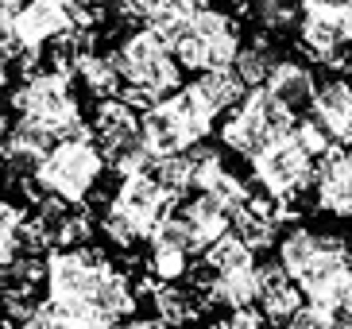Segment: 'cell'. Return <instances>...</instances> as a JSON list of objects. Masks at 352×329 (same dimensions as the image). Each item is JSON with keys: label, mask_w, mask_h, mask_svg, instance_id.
I'll return each mask as SVG.
<instances>
[{"label": "cell", "mask_w": 352, "mask_h": 329, "mask_svg": "<svg viewBox=\"0 0 352 329\" xmlns=\"http://www.w3.org/2000/svg\"><path fill=\"white\" fill-rule=\"evenodd\" d=\"M275 62H279V54H275V47H271L267 35H256L252 43H244L236 54V62H232V70L240 74V82L248 85V89H259V85H267L271 70H275Z\"/></svg>", "instance_id": "7402d4cb"}, {"label": "cell", "mask_w": 352, "mask_h": 329, "mask_svg": "<svg viewBox=\"0 0 352 329\" xmlns=\"http://www.w3.org/2000/svg\"><path fill=\"white\" fill-rule=\"evenodd\" d=\"M190 256L186 248H175V244H151V256H147V271L159 279V283H178L186 279L190 271Z\"/></svg>", "instance_id": "83f0119b"}, {"label": "cell", "mask_w": 352, "mask_h": 329, "mask_svg": "<svg viewBox=\"0 0 352 329\" xmlns=\"http://www.w3.org/2000/svg\"><path fill=\"white\" fill-rule=\"evenodd\" d=\"M8 82H12V59L0 54V89H8Z\"/></svg>", "instance_id": "ab89813d"}, {"label": "cell", "mask_w": 352, "mask_h": 329, "mask_svg": "<svg viewBox=\"0 0 352 329\" xmlns=\"http://www.w3.org/2000/svg\"><path fill=\"white\" fill-rule=\"evenodd\" d=\"M70 82H74L70 74L39 70L35 78H23V85L12 93V109L47 120L51 128H58L63 140H89L94 136V124L85 120Z\"/></svg>", "instance_id": "7a4b0ae2"}, {"label": "cell", "mask_w": 352, "mask_h": 329, "mask_svg": "<svg viewBox=\"0 0 352 329\" xmlns=\"http://www.w3.org/2000/svg\"><path fill=\"white\" fill-rule=\"evenodd\" d=\"M259 283H263V295H259V310L267 314L271 326H287L302 306H306V295H302L298 279L290 275L287 268L275 259H263L259 264Z\"/></svg>", "instance_id": "9c48e42d"}, {"label": "cell", "mask_w": 352, "mask_h": 329, "mask_svg": "<svg viewBox=\"0 0 352 329\" xmlns=\"http://www.w3.org/2000/svg\"><path fill=\"white\" fill-rule=\"evenodd\" d=\"M97 225H101V233H104L109 240H113L116 248H135L140 240H147L144 233L135 229L132 217H128L120 206H113V198H109V202H104V209L97 213Z\"/></svg>", "instance_id": "f1b7e54d"}, {"label": "cell", "mask_w": 352, "mask_h": 329, "mask_svg": "<svg viewBox=\"0 0 352 329\" xmlns=\"http://www.w3.org/2000/svg\"><path fill=\"white\" fill-rule=\"evenodd\" d=\"M104 171H109V163H104V155H101L94 136L89 140H58L51 151L43 155L35 182L43 190L63 194V198H70V202L82 206L85 198L94 194V186H101Z\"/></svg>", "instance_id": "3957f363"}, {"label": "cell", "mask_w": 352, "mask_h": 329, "mask_svg": "<svg viewBox=\"0 0 352 329\" xmlns=\"http://www.w3.org/2000/svg\"><path fill=\"white\" fill-rule=\"evenodd\" d=\"M267 89L279 93L283 101L294 105V109H310L314 93H318V78H314V70L306 66V62L279 59L275 62V70H271V78H267Z\"/></svg>", "instance_id": "2e32d148"}, {"label": "cell", "mask_w": 352, "mask_h": 329, "mask_svg": "<svg viewBox=\"0 0 352 329\" xmlns=\"http://www.w3.org/2000/svg\"><path fill=\"white\" fill-rule=\"evenodd\" d=\"M318 206L352 217V147H333L318 159Z\"/></svg>", "instance_id": "8fae6325"}, {"label": "cell", "mask_w": 352, "mask_h": 329, "mask_svg": "<svg viewBox=\"0 0 352 329\" xmlns=\"http://www.w3.org/2000/svg\"><path fill=\"white\" fill-rule=\"evenodd\" d=\"M113 206L124 209V213L135 221V229L151 240V233H155L166 217L175 213L178 194H170V190H166L151 171H140V175H124L120 182H116Z\"/></svg>", "instance_id": "5b68a950"}, {"label": "cell", "mask_w": 352, "mask_h": 329, "mask_svg": "<svg viewBox=\"0 0 352 329\" xmlns=\"http://www.w3.org/2000/svg\"><path fill=\"white\" fill-rule=\"evenodd\" d=\"M344 0H302V8H341Z\"/></svg>", "instance_id": "60d3db41"}, {"label": "cell", "mask_w": 352, "mask_h": 329, "mask_svg": "<svg viewBox=\"0 0 352 329\" xmlns=\"http://www.w3.org/2000/svg\"><path fill=\"white\" fill-rule=\"evenodd\" d=\"M113 275L101 248H51L47 252V299H94Z\"/></svg>", "instance_id": "277c9868"}, {"label": "cell", "mask_w": 352, "mask_h": 329, "mask_svg": "<svg viewBox=\"0 0 352 329\" xmlns=\"http://www.w3.org/2000/svg\"><path fill=\"white\" fill-rule=\"evenodd\" d=\"M109 54H113L124 85H144V89L155 93L159 101H166L175 89H182V62L175 59L170 43L155 28H147V23L128 31L124 39L116 43V51Z\"/></svg>", "instance_id": "6da1fadb"}, {"label": "cell", "mask_w": 352, "mask_h": 329, "mask_svg": "<svg viewBox=\"0 0 352 329\" xmlns=\"http://www.w3.org/2000/svg\"><path fill=\"white\" fill-rule=\"evenodd\" d=\"M94 302L109 314L113 321H124L135 314V287L128 283V275H120V271H113V275L101 283V290L94 295Z\"/></svg>", "instance_id": "4316f807"}, {"label": "cell", "mask_w": 352, "mask_h": 329, "mask_svg": "<svg viewBox=\"0 0 352 329\" xmlns=\"http://www.w3.org/2000/svg\"><path fill=\"white\" fill-rule=\"evenodd\" d=\"M166 0H116V20L128 23H151Z\"/></svg>", "instance_id": "1f68e13d"}, {"label": "cell", "mask_w": 352, "mask_h": 329, "mask_svg": "<svg viewBox=\"0 0 352 329\" xmlns=\"http://www.w3.org/2000/svg\"><path fill=\"white\" fill-rule=\"evenodd\" d=\"M283 329H337V321H333V314H325V310H318V306L306 302Z\"/></svg>", "instance_id": "836d02e7"}, {"label": "cell", "mask_w": 352, "mask_h": 329, "mask_svg": "<svg viewBox=\"0 0 352 329\" xmlns=\"http://www.w3.org/2000/svg\"><path fill=\"white\" fill-rule=\"evenodd\" d=\"M298 47H302L306 59L329 66V62L349 47V43H344V31H341V20H337V8H302Z\"/></svg>", "instance_id": "7c38bea8"}, {"label": "cell", "mask_w": 352, "mask_h": 329, "mask_svg": "<svg viewBox=\"0 0 352 329\" xmlns=\"http://www.w3.org/2000/svg\"><path fill=\"white\" fill-rule=\"evenodd\" d=\"M175 217L190 229V237H194V256H201L221 233L232 229V213L225 209V202L213 198V194H206V190H197V198H190V202L186 198H178Z\"/></svg>", "instance_id": "30bf717a"}, {"label": "cell", "mask_w": 352, "mask_h": 329, "mask_svg": "<svg viewBox=\"0 0 352 329\" xmlns=\"http://www.w3.org/2000/svg\"><path fill=\"white\" fill-rule=\"evenodd\" d=\"M306 113L333 136L337 147H352V78L349 74L318 78V93H314V105Z\"/></svg>", "instance_id": "52a82bcc"}, {"label": "cell", "mask_w": 352, "mask_h": 329, "mask_svg": "<svg viewBox=\"0 0 352 329\" xmlns=\"http://www.w3.org/2000/svg\"><path fill=\"white\" fill-rule=\"evenodd\" d=\"M194 89L213 105V113H228V109H236L244 101V93L248 85L240 82V74L232 66H221V70H201L194 78Z\"/></svg>", "instance_id": "ffe728a7"}, {"label": "cell", "mask_w": 352, "mask_h": 329, "mask_svg": "<svg viewBox=\"0 0 352 329\" xmlns=\"http://www.w3.org/2000/svg\"><path fill=\"white\" fill-rule=\"evenodd\" d=\"M279 140L275 136V128H271V120L263 116V109H259V93L248 89L244 93V101L228 113V120L221 124V144L228 147V151L244 155V159H256L263 147H271Z\"/></svg>", "instance_id": "8992f818"}, {"label": "cell", "mask_w": 352, "mask_h": 329, "mask_svg": "<svg viewBox=\"0 0 352 329\" xmlns=\"http://www.w3.org/2000/svg\"><path fill=\"white\" fill-rule=\"evenodd\" d=\"M94 140H97V147H101V151H113V147H124V144L144 140V136H140V109H132L124 97L97 101Z\"/></svg>", "instance_id": "5bb4252c"}, {"label": "cell", "mask_w": 352, "mask_h": 329, "mask_svg": "<svg viewBox=\"0 0 352 329\" xmlns=\"http://www.w3.org/2000/svg\"><path fill=\"white\" fill-rule=\"evenodd\" d=\"M201 259H206V264L217 271V275H228V271L256 264V248H252L248 240L240 237L236 229H228V233H221V237L213 240L206 252H201Z\"/></svg>", "instance_id": "cb8c5ba5"}, {"label": "cell", "mask_w": 352, "mask_h": 329, "mask_svg": "<svg viewBox=\"0 0 352 329\" xmlns=\"http://www.w3.org/2000/svg\"><path fill=\"white\" fill-rule=\"evenodd\" d=\"M23 8H28V0H0V31L16 28V20L23 16Z\"/></svg>", "instance_id": "8d00e7d4"}, {"label": "cell", "mask_w": 352, "mask_h": 329, "mask_svg": "<svg viewBox=\"0 0 352 329\" xmlns=\"http://www.w3.org/2000/svg\"><path fill=\"white\" fill-rule=\"evenodd\" d=\"M70 4H74V16H78V28H94L109 0H70Z\"/></svg>", "instance_id": "d590c367"}, {"label": "cell", "mask_w": 352, "mask_h": 329, "mask_svg": "<svg viewBox=\"0 0 352 329\" xmlns=\"http://www.w3.org/2000/svg\"><path fill=\"white\" fill-rule=\"evenodd\" d=\"M23 225V209L8 198H0V264L16 259V233Z\"/></svg>", "instance_id": "4dcf8cb0"}, {"label": "cell", "mask_w": 352, "mask_h": 329, "mask_svg": "<svg viewBox=\"0 0 352 329\" xmlns=\"http://www.w3.org/2000/svg\"><path fill=\"white\" fill-rule=\"evenodd\" d=\"M321 252V233H310V229H302V225H294V229H287L279 237V244H275V256H279V264L290 271V275L298 279L302 271L310 268V259Z\"/></svg>", "instance_id": "603a6c76"}, {"label": "cell", "mask_w": 352, "mask_h": 329, "mask_svg": "<svg viewBox=\"0 0 352 329\" xmlns=\"http://www.w3.org/2000/svg\"><path fill=\"white\" fill-rule=\"evenodd\" d=\"M70 28H78L70 0H28V8L16 20L12 35L23 43V51H43L54 35H63Z\"/></svg>", "instance_id": "ba28073f"}, {"label": "cell", "mask_w": 352, "mask_h": 329, "mask_svg": "<svg viewBox=\"0 0 352 329\" xmlns=\"http://www.w3.org/2000/svg\"><path fill=\"white\" fill-rule=\"evenodd\" d=\"M337 20H341V31H344V43L352 47V0H344L337 8Z\"/></svg>", "instance_id": "74e56055"}, {"label": "cell", "mask_w": 352, "mask_h": 329, "mask_svg": "<svg viewBox=\"0 0 352 329\" xmlns=\"http://www.w3.org/2000/svg\"><path fill=\"white\" fill-rule=\"evenodd\" d=\"M271 321H267V314L259 306H240V310H232L228 318H221V321H213L209 329H267Z\"/></svg>", "instance_id": "d6a6232c"}, {"label": "cell", "mask_w": 352, "mask_h": 329, "mask_svg": "<svg viewBox=\"0 0 352 329\" xmlns=\"http://www.w3.org/2000/svg\"><path fill=\"white\" fill-rule=\"evenodd\" d=\"M63 136H58V128H51L47 120H39V116H28L20 113V120H12V132H8V144H4V151H32V155H47L54 144H58Z\"/></svg>", "instance_id": "d4e9b609"}, {"label": "cell", "mask_w": 352, "mask_h": 329, "mask_svg": "<svg viewBox=\"0 0 352 329\" xmlns=\"http://www.w3.org/2000/svg\"><path fill=\"white\" fill-rule=\"evenodd\" d=\"M89 237H94V213H89V209H78V206H74V213L51 233L54 248H82V244H89Z\"/></svg>", "instance_id": "f546056e"}, {"label": "cell", "mask_w": 352, "mask_h": 329, "mask_svg": "<svg viewBox=\"0 0 352 329\" xmlns=\"http://www.w3.org/2000/svg\"><path fill=\"white\" fill-rule=\"evenodd\" d=\"M78 82H85V89L94 93L97 101L120 97V89H124V78L116 70L113 54H97V51L82 54V62H78Z\"/></svg>", "instance_id": "44dd1931"}, {"label": "cell", "mask_w": 352, "mask_h": 329, "mask_svg": "<svg viewBox=\"0 0 352 329\" xmlns=\"http://www.w3.org/2000/svg\"><path fill=\"white\" fill-rule=\"evenodd\" d=\"M140 136L151 147V155H175V151H186L190 147L186 128H182V120L175 116V109L166 101H159L155 109L140 113Z\"/></svg>", "instance_id": "9a60e30c"}, {"label": "cell", "mask_w": 352, "mask_h": 329, "mask_svg": "<svg viewBox=\"0 0 352 329\" xmlns=\"http://www.w3.org/2000/svg\"><path fill=\"white\" fill-rule=\"evenodd\" d=\"M151 306H155V314L166 326L178 329V326H190L206 310V302H201V295L194 287H182V279H178V283H159L155 295H151Z\"/></svg>", "instance_id": "d6986e66"}, {"label": "cell", "mask_w": 352, "mask_h": 329, "mask_svg": "<svg viewBox=\"0 0 352 329\" xmlns=\"http://www.w3.org/2000/svg\"><path fill=\"white\" fill-rule=\"evenodd\" d=\"M259 295H263V283H259V264H248V268H236L228 275H217L213 290H209V306H259Z\"/></svg>", "instance_id": "e0dca14e"}, {"label": "cell", "mask_w": 352, "mask_h": 329, "mask_svg": "<svg viewBox=\"0 0 352 329\" xmlns=\"http://www.w3.org/2000/svg\"><path fill=\"white\" fill-rule=\"evenodd\" d=\"M12 329H66V326L58 321V314L51 310V302L43 299V302H39V310H35L32 318H23L20 326H12Z\"/></svg>", "instance_id": "e575fe53"}, {"label": "cell", "mask_w": 352, "mask_h": 329, "mask_svg": "<svg viewBox=\"0 0 352 329\" xmlns=\"http://www.w3.org/2000/svg\"><path fill=\"white\" fill-rule=\"evenodd\" d=\"M194 159H190V151H175V155H155L151 159V175L159 178V182L170 190V194H186V190H194Z\"/></svg>", "instance_id": "484cf974"}, {"label": "cell", "mask_w": 352, "mask_h": 329, "mask_svg": "<svg viewBox=\"0 0 352 329\" xmlns=\"http://www.w3.org/2000/svg\"><path fill=\"white\" fill-rule=\"evenodd\" d=\"M279 198H256L252 194L244 206L232 213V229H236L240 237L248 240L256 252H267V248L279 244Z\"/></svg>", "instance_id": "4fadbf2b"}, {"label": "cell", "mask_w": 352, "mask_h": 329, "mask_svg": "<svg viewBox=\"0 0 352 329\" xmlns=\"http://www.w3.org/2000/svg\"><path fill=\"white\" fill-rule=\"evenodd\" d=\"M8 132H12V120L0 113V151H4V144H8Z\"/></svg>", "instance_id": "b9f144b4"}, {"label": "cell", "mask_w": 352, "mask_h": 329, "mask_svg": "<svg viewBox=\"0 0 352 329\" xmlns=\"http://www.w3.org/2000/svg\"><path fill=\"white\" fill-rule=\"evenodd\" d=\"M166 105L175 109V116L182 120V128H186L190 144H197V140H209V132H213V124H217L221 113H213V105L201 97V93L194 89V82L182 85V89H175L170 97H166Z\"/></svg>", "instance_id": "ac0fdd59"}, {"label": "cell", "mask_w": 352, "mask_h": 329, "mask_svg": "<svg viewBox=\"0 0 352 329\" xmlns=\"http://www.w3.org/2000/svg\"><path fill=\"white\" fill-rule=\"evenodd\" d=\"M120 329H175V326H166L163 318H135V321H128V326H120Z\"/></svg>", "instance_id": "f35d334b"}]
</instances>
